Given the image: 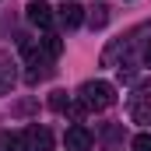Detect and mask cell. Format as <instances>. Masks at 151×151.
<instances>
[{"mask_svg": "<svg viewBox=\"0 0 151 151\" xmlns=\"http://www.w3.org/2000/svg\"><path fill=\"white\" fill-rule=\"evenodd\" d=\"M77 99L84 102V109H91V113H102V109H109L116 102V91L109 81H84L81 84V91H77Z\"/></svg>", "mask_w": 151, "mask_h": 151, "instance_id": "cell-1", "label": "cell"}, {"mask_svg": "<svg viewBox=\"0 0 151 151\" xmlns=\"http://www.w3.org/2000/svg\"><path fill=\"white\" fill-rule=\"evenodd\" d=\"M18 144L25 151H53V134L46 127H25L18 134Z\"/></svg>", "mask_w": 151, "mask_h": 151, "instance_id": "cell-2", "label": "cell"}, {"mask_svg": "<svg viewBox=\"0 0 151 151\" xmlns=\"http://www.w3.org/2000/svg\"><path fill=\"white\" fill-rule=\"evenodd\" d=\"M91 144H95V137H91L88 127L74 123V127L67 130V151H91Z\"/></svg>", "mask_w": 151, "mask_h": 151, "instance_id": "cell-3", "label": "cell"}, {"mask_svg": "<svg viewBox=\"0 0 151 151\" xmlns=\"http://www.w3.org/2000/svg\"><path fill=\"white\" fill-rule=\"evenodd\" d=\"M25 11H28V21H32L35 28H53V7H49V4H42V0H32Z\"/></svg>", "mask_w": 151, "mask_h": 151, "instance_id": "cell-4", "label": "cell"}, {"mask_svg": "<svg viewBox=\"0 0 151 151\" xmlns=\"http://www.w3.org/2000/svg\"><path fill=\"white\" fill-rule=\"evenodd\" d=\"M60 21H63V28H77V25L84 21V11L77 7L74 0H67V4L60 7Z\"/></svg>", "mask_w": 151, "mask_h": 151, "instance_id": "cell-5", "label": "cell"}, {"mask_svg": "<svg viewBox=\"0 0 151 151\" xmlns=\"http://www.w3.org/2000/svg\"><path fill=\"white\" fill-rule=\"evenodd\" d=\"M130 119H134V123H151V102L134 99V102H130Z\"/></svg>", "mask_w": 151, "mask_h": 151, "instance_id": "cell-6", "label": "cell"}, {"mask_svg": "<svg viewBox=\"0 0 151 151\" xmlns=\"http://www.w3.org/2000/svg\"><path fill=\"white\" fill-rule=\"evenodd\" d=\"M7 63H11V56H7V53H0V91H7V88L14 84V70H11Z\"/></svg>", "mask_w": 151, "mask_h": 151, "instance_id": "cell-7", "label": "cell"}, {"mask_svg": "<svg viewBox=\"0 0 151 151\" xmlns=\"http://www.w3.org/2000/svg\"><path fill=\"white\" fill-rule=\"evenodd\" d=\"M42 49H46V56L56 60V56L63 53V39H60V35H46V39H42Z\"/></svg>", "mask_w": 151, "mask_h": 151, "instance_id": "cell-8", "label": "cell"}, {"mask_svg": "<svg viewBox=\"0 0 151 151\" xmlns=\"http://www.w3.org/2000/svg\"><path fill=\"white\" fill-rule=\"evenodd\" d=\"M49 109H56V113H67V109H70V99H67V91H53V95H49Z\"/></svg>", "mask_w": 151, "mask_h": 151, "instance_id": "cell-9", "label": "cell"}, {"mask_svg": "<svg viewBox=\"0 0 151 151\" xmlns=\"http://www.w3.org/2000/svg\"><path fill=\"white\" fill-rule=\"evenodd\" d=\"M130 148H134V151H151V134H137Z\"/></svg>", "mask_w": 151, "mask_h": 151, "instance_id": "cell-10", "label": "cell"}, {"mask_svg": "<svg viewBox=\"0 0 151 151\" xmlns=\"http://www.w3.org/2000/svg\"><path fill=\"white\" fill-rule=\"evenodd\" d=\"M18 144V134H0V151H11Z\"/></svg>", "mask_w": 151, "mask_h": 151, "instance_id": "cell-11", "label": "cell"}, {"mask_svg": "<svg viewBox=\"0 0 151 151\" xmlns=\"http://www.w3.org/2000/svg\"><path fill=\"white\" fill-rule=\"evenodd\" d=\"M137 95H141V99H151V81H141V84H137Z\"/></svg>", "mask_w": 151, "mask_h": 151, "instance_id": "cell-12", "label": "cell"}, {"mask_svg": "<svg viewBox=\"0 0 151 151\" xmlns=\"http://www.w3.org/2000/svg\"><path fill=\"white\" fill-rule=\"evenodd\" d=\"M144 63H148V67H151V46H148V49H144Z\"/></svg>", "mask_w": 151, "mask_h": 151, "instance_id": "cell-13", "label": "cell"}]
</instances>
